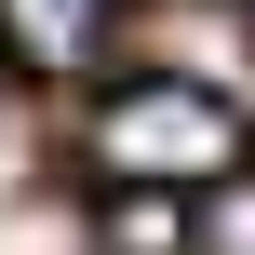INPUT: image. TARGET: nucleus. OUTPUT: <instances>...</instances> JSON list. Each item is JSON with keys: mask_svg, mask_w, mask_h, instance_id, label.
Returning a JSON list of instances; mask_svg holds the SVG:
<instances>
[{"mask_svg": "<svg viewBox=\"0 0 255 255\" xmlns=\"http://www.w3.org/2000/svg\"><path fill=\"white\" fill-rule=\"evenodd\" d=\"M81 161L108 188H134V202L148 188H215V175H242V94L202 81V67H148V81H121L94 108Z\"/></svg>", "mask_w": 255, "mask_h": 255, "instance_id": "1", "label": "nucleus"}, {"mask_svg": "<svg viewBox=\"0 0 255 255\" xmlns=\"http://www.w3.org/2000/svg\"><path fill=\"white\" fill-rule=\"evenodd\" d=\"M121 13H134V0H0V40H13L27 67H94Z\"/></svg>", "mask_w": 255, "mask_h": 255, "instance_id": "2", "label": "nucleus"}, {"mask_svg": "<svg viewBox=\"0 0 255 255\" xmlns=\"http://www.w3.org/2000/svg\"><path fill=\"white\" fill-rule=\"evenodd\" d=\"M188 255H255V175H215V188H202Z\"/></svg>", "mask_w": 255, "mask_h": 255, "instance_id": "3", "label": "nucleus"}]
</instances>
